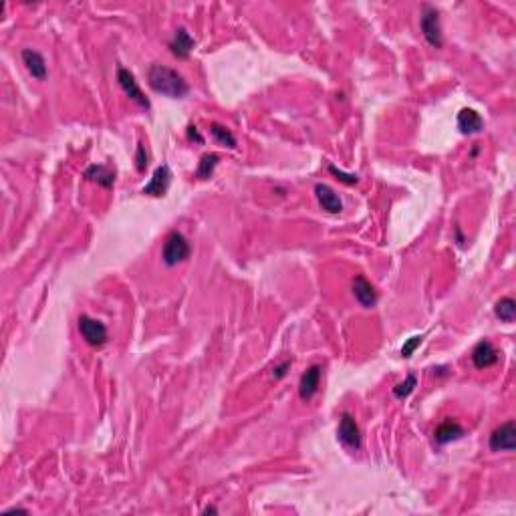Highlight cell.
<instances>
[{
  "mask_svg": "<svg viewBox=\"0 0 516 516\" xmlns=\"http://www.w3.org/2000/svg\"><path fill=\"white\" fill-rule=\"evenodd\" d=\"M148 85L155 93H161V95L172 97V99H183L190 91L188 81L176 69H170V67L157 65V63L148 69Z\"/></svg>",
  "mask_w": 516,
  "mask_h": 516,
  "instance_id": "6da1fadb",
  "label": "cell"
},
{
  "mask_svg": "<svg viewBox=\"0 0 516 516\" xmlns=\"http://www.w3.org/2000/svg\"><path fill=\"white\" fill-rule=\"evenodd\" d=\"M190 243L186 240L182 232H170L166 236V243H164V248H161V258L166 262V267H176L183 262L186 258H190Z\"/></svg>",
  "mask_w": 516,
  "mask_h": 516,
  "instance_id": "7a4b0ae2",
  "label": "cell"
},
{
  "mask_svg": "<svg viewBox=\"0 0 516 516\" xmlns=\"http://www.w3.org/2000/svg\"><path fill=\"white\" fill-rule=\"evenodd\" d=\"M420 29L424 32V38L427 41L429 47L442 49L444 36H442V27H440V12H438L434 6H429V4H424V8H422V14H420Z\"/></svg>",
  "mask_w": 516,
  "mask_h": 516,
  "instance_id": "3957f363",
  "label": "cell"
},
{
  "mask_svg": "<svg viewBox=\"0 0 516 516\" xmlns=\"http://www.w3.org/2000/svg\"><path fill=\"white\" fill-rule=\"evenodd\" d=\"M492 452H513L516 448V425L513 420L504 422L490 434L488 442Z\"/></svg>",
  "mask_w": 516,
  "mask_h": 516,
  "instance_id": "277c9868",
  "label": "cell"
},
{
  "mask_svg": "<svg viewBox=\"0 0 516 516\" xmlns=\"http://www.w3.org/2000/svg\"><path fill=\"white\" fill-rule=\"evenodd\" d=\"M117 83H120V87L123 89V93H125L131 101H135L142 109L148 111V109L152 107L150 99L144 95L142 87H139L137 81H135V75H133L129 69H125V67H120V69H117Z\"/></svg>",
  "mask_w": 516,
  "mask_h": 516,
  "instance_id": "5b68a950",
  "label": "cell"
},
{
  "mask_svg": "<svg viewBox=\"0 0 516 516\" xmlns=\"http://www.w3.org/2000/svg\"><path fill=\"white\" fill-rule=\"evenodd\" d=\"M79 333L91 347H103L107 343V339H109L107 337V327L101 321L89 317V315L79 317Z\"/></svg>",
  "mask_w": 516,
  "mask_h": 516,
  "instance_id": "8992f818",
  "label": "cell"
},
{
  "mask_svg": "<svg viewBox=\"0 0 516 516\" xmlns=\"http://www.w3.org/2000/svg\"><path fill=\"white\" fill-rule=\"evenodd\" d=\"M337 436L341 440V444L349 450H359L361 448V431H359V425L355 422V418L345 412L339 420V429H337Z\"/></svg>",
  "mask_w": 516,
  "mask_h": 516,
  "instance_id": "52a82bcc",
  "label": "cell"
},
{
  "mask_svg": "<svg viewBox=\"0 0 516 516\" xmlns=\"http://www.w3.org/2000/svg\"><path fill=\"white\" fill-rule=\"evenodd\" d=\"M170 183H172V170H170V166L164 164V166L155 168L152 180H150V183L144 188V194H146V196H152V198H161V196L168 194Z\"/></svg>",
  "mask_w": 516,
  "mask_h": 516,
  "instance_id": "ba28073f",
  "label": "cell"
},
{
  "mask_svg": "<svg viewBox=\"0 0 516 516\" xmlns=\"http://www.w3.org/2000/svg\"><path fill=\"white\" fill-rule=\"evenodd\" d=\"M351 291H353L355 301L361 304V306H365V309H371V306L377 304V291H375V287L365 278L363 274H357L353 278Z\"/></svg>",
  "mask_w": 516,
  "mask_h": 516,
  "instance_id": "9c48e42d",
  "label": "cell"
},
{
  "mask_svg": "<svg viewBox=\"0 0 516 516\" xmlns=\"http://www.w3.org/2000/svg\"><path fill=\"white\" fill-rule=\"evenodd\" d=\"M498 359H500V353H498V349L488 339L480 341L472 349V363H474L476 369H488V367L498 363Z\"/></svg>",
  "mask_w": 516,
  "mask_h": 516,
  "instance_id": "30bf717a",
  "label": "cell"
},
{
  "mask_svg": "<svg viewBox=\"0 0 516 516\" xmlns=\"http://www.w3.org/2000/svg\"><path fill=\"white\" fill-rule=\"evenodd\" d=\"M315 196L319 206L329 214H341L343 212V202L339 198V194H335L333 188H329L327 183H317L315 186Z\"/></svg>",
  "mask_w": 516,
  "mask_h": 516,
  "instance_id": "8fae6325",
  "label": "cell"
},
{
  "mask_svg": "<svg viewBox=\"0 0 516 516\" xmlns=\"http://www.w3.org/2000/svg\"><path fill=\"white\" fill-rule=\"evenodd\" d=\"M194 47H196V41L192 38V34L188 32V29H183V27L176 29L172 41H170V51H172V55L178 57V59H188L190 53L194 51Z\"/></svg>",
  "mask_w": 516,
  "mask_h": 516,
  "instance_id": "7c38bea8",
  "label": "cell"
},
{
  "mask_svg": "<svg viewBox=\"0 0 516 516\" xmlns=\"http://www.w3.org/2000/svg\"><path fill=\"white\" fill-rule=\"evenodd\" d=\"M321 375H323V369L319 365H311L303 375H301V383H299V395L303 401H309L313 395L317 394L319 390V383H321Z\"/></svg>",
  "mask_w": 516,
  "mask_h": 516,
  "instance_id": "4fadbf2b",
  "label": "cell"
},
{
  "mask_svg": "<svg viewBox=\"0 0 516 516\" xmlns=\"http://www.w3.org/2000/svg\"><path fill=\"white\" fill-rule=\"evenodd\" d=\"M21 57H23V63H25L27 71L32 75V79H36V81H45L47 79V61H45V57L38 51L25 49L21 53Z\"/></svg>",
  "mask_w": 516,
  "mask_h": 516,
  "instance_id": "5bb4252c",
  "label": "cell"
},
{
  "mask_svg": "<svg viewBox=\"0 0 516 516\" xmlns=\"http://www.w3.org/2000/svg\"><path fill=\"white\" fill-rule=\"evenodd\" d=\"M458 129L464 135H472V133H480L484 129V120L480 117V113H476L474 109H462L458 113Z\"/></svg>",
  "mask_w": 516,
  "mask_h": 516,
  "instance_id": "9a60e30c",
  "label": "cell"
},
{
  "mask_svg": "<svg viewBox=\"0 0 516 516\" xmlns=\"http://www.w3.org/2000/svg\"><path fill=\"white\" fill-rule=\"evenodd\" d=\"M464 436V427L458 424V422H452V420H446L442 424L436 427L434 431V440L438 446H446L450 442H456Z\"/></svg>",
  "mask_w": 516,
  "mask_h": 516,
  "instance_id": "2e32d148",
  "label": "cell"
},
{
  "mask_svg": "<svg viewBox=\"0 0 516 516\" xmlns=\"http://www.w3.org/2000/svg\"><path fill=\"white\" fill-rule=\"evenodd\" d=\"M83 176L87 180H91V182L99 183L101 188H107V190L113 188V183H115V172L109 166H103V164H93V166H89L83 172Z\"/></svg>",
  "mask_w": 516,
  "mask_h": 516,
  "instance_id": "e0dca14e",
  "label": "cell"
},
{
  "mask_svg": "<svg viewBox=\"0 0 516 516\" xmlns=\"http://www.w3.org/2000/svg\"><path fill=\"white\" fill-rule=\"evenodd\" d=\"M220 161L218 153H204L198 161V170H196V178L198 180H208L214 176V170Z\"/></svg>",
  "mask_w": 516,
  "mask_h": 516,
  "instance_id": "ac0fdd59",
  "label": "cell"
},
{
  "mask_svg": "<svg viewBox=\"0 0 516 516\" xmlns=\"http://www.w3.org/2000/svg\"><path fill=\"white\" fill-rule=\"evenodd\" d=\"M494 315L502 323H513L516 319V303L513 297H502L498 303L494 304Z\"/></svg>",
  "mask_w": 516,
  "mask_h": 516,
  "instance_id": "d6986e66",
  "label": "cell"
},
{
  "mask_svg": "<svg viewBox=\"0 0 516 516\" xmlns=\"http://www.w3.org/2000/svg\"><path fill=\"white\" fill-rule=\"evenodd\" d=\"M210 133H212L214 139H216L220 146H226V148H230V150L236 148V137H234V133H232L228 127H224V125H220V123H212V125H210Z\"/></svg>",
  "mask_w": 516,
  "mask_h": 516,
  "instance_id": "ffe728a7",
  "label": "cell"
},
{
  "mask_svg": "<svg viewBox=\"0 0 516 516\" xmlns=\"http://www.w3.org/2000/svg\"><path fill=\"white\" fill-rule=\"evenodd\" d=\"M416 385H418V377H416V373H410L401 383H397L394 388V395L397 399H405V397H410L412 392L416 390Z\"/></svg>",
  "mask_w": 516,
  "mask_h": 516,
  "instance_id": "44dd1931",
  "label": "cell"
},
{
  "mask_svg": "<svg viewBox=\"0 0 516 516\" xmlns=\"http://www.w3.org/2000/svg\"><path fill=\"white\" fill-rule=\"evenodd\" d=\"M422 341H424V335H414V337H410L405 343H403V347H401V357H412L414 353H416V349L422 345Z\"/></svg>",
  "mask_w": 516,
  "mask_h": 516,
  "instance_id": "7402d4cb",
  "label": "cell"
},
{
  "mask_svg": "<svg viewBox=\"0 0 516 516\" xmlns=\"http://www.w3.org/2000/svg\"><path fill=\"white\" fill-rule=\"evenodd\" d=\"M329 174L331 176H335L339 182H343V183H347V186H355V183L359 182V176L357 174H347V172H343V170H339L337 166H329Z\"/></svg>",
  "mask_w": 516,
  "mask_h": 516,
  "instance_id": "603a6c76",
  "label": "cell"
},
{
  "mask_svg": "<svg viewBox=\"0 0 516 516\" xmlns=\"http://www.w3.org/2000/svg\"><path fill=\"white\" fill-rule=\"evenodd\" d=\"M148 152H146V146L144 144H139L137 146V152H135V170L139 172V174H144L146 172V168H148Z\"/></svg>",
  "mask_w": 516,
  "mask_h": 516,
  "instance_id": "cb8c5ba5",
  "label": "cell"
},
{
  "mask_svg": "<svg viewBox=\"0 0 516 516\" xmlns=\"http://www.w3.org/2000/svg\"><path fill=\"white\" fill-rule=\"evenodd\" d=\"M188 139L198 142V144H204V137L200 135V131H198V127H196V125H190V127H188Z\"/></svg>",
  "mask_w": 516,
  "mask_h": 516,
  "instance_id": "d4e9b609",
  "label": "cell"
},
{
  "mask_svg": "<svg viewBox=\"0 0 516 516\" xmlns=\"http://www.w3.org/2000/svg\"><path fill=\"white\" fill-rule=\"evenodd\" d=\"M291 363H293V361H282L278 367H274V373H273L274 379H280V377L287 373V369H291Z\"/></svg>",
  "mask_w": 516,
  "mask_h": 516,
  "instance_id": "484cf974",
  "label": "cell"
}]
</instances>
